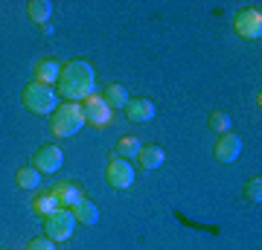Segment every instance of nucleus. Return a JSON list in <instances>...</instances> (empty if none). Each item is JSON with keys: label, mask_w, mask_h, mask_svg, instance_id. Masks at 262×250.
<instances>
[{"label": "nucleus", "mask_w": 262, "mask_h": 250, "mask_svg": "<svg viewBox=\"0 0 262 250\" xmlns=\"http://www.w3.org/2000/svg\"><path fill=\"white\" fill-rule=\"evenodd\" d=\"M96 87V70L91 61L84 58H70L67 64H61V73H58L56 82V93L64 96V102H79L82 105L88 96H94Z\"/></svg>", "instance_id": "1"}, {"label": "nucleus", "mask_w": 262, "mask_h": 250, "mask_svg": "<svg viewBox=\"0 0 262 250\" xmlns=\"http://www.w3.org/2000/svg\"><path fill=\"white\" fill-rule=\"evenodd\" d=\"M20 102L24 108L38 117H47L58 108V93L53 84H41V82H29L24 84V90H20Z\"/></svg>", "instance_id": "2"}, {"label": "nucleus", "mask_w": 262, "mask_h": 250, "mask_svg": "<svg viewBox=\"0 0 262 250\" xmlns=\"http://www.w3.org/2000/svg\"><path fill=\"white\" fill-rule=\"evenodd\" d=\"M50 125H53V134H56V137H73V134H79V131L88 125V122H84V113H82V105L79 102H61L56 111H53Z\"/></svg>", "instance_id": "3"}, {"label": "nucleus", "mask_w": 262, "mask_h": 250, "mask_svg": "<svg viewBox=\"0 0 262 250\" xmlns=\"http://www.w3.org/2000/svg\"><path fill=\"white\" fill-rule=\"evenodd\" d=\"M76 230V218L70 210H56L53 215H47L44 218V236H47L50 241H64L70 239Z\"/></svg>", "instance_id": "4"}, {"label": "nucleus", "mask_w": 262, "mask_h": 250, "mask_svg": "<svg viewBox=\"0 0 262 250\" xmlns=\"http://www.w3.org/2000/svg\"><path fill=\"white\" fill-rule=\"evenodd\" d=\"M105 180L111 189H128L134 184V166L131 160H122L111 151V160H108V169H105Z\"/></svg>", "instance_id": "5"}, {"label": "nucleus", "mask_w": 262, "mask_h": 250, "mask_svg": "<svg viewBox=\"0 0 262 250\" xmlns=\"http://www.w3.org/2000/svg\"><path fill=\"white\" fill-rule=\"evenodd\" d=\"M64 163V151L53 143H44V146L35 148V154H32V166L41 172V175H56L58 169Z\"/></svg>", "instance_id": "6"}, {"label": "nucleus", "mask_w": 262, "mask_h": 250, "mask_svg": "<svg viewBox=\"0 0 262 250\" xmlns=\"http://www.w3.org/2000/svg\"><path fill=\"white\" fill-rule=\"evenodd\" d=\"M233 29L245 41H259L262 38V12L259 6H251V9H242L233 18Z\"/></svg>", "instance_id": "7"}, {"label": "nucleus", "mask_w": 262, "mask_h": 250, "mask_svg": "<svg viewBox=\"0 0 262 250\" xmlns=\"http://www.w3.org/2000/svg\"><path fill=\"white\" fill-rule=\"evenodd\" d=\"M213 154L219 163H236L239 160V154H242V137L239 134H233V131H227V134H222L219 137V143H215Z\"/></svg>", "instance_id": "8"}, {"label": "nucleus", "mask_w": 262, "mask_h": 250, "mask_svg": "<svg viewBox=\"0 0 262 250\" xmlns=\"http://www.w3.org/2000/svg\"><path fill=\"white\" fill-rule=\"evenodd\" d=\"M82 113H84V122H91V125H96V128H102V125H108V120H111V108L102 102V96H88L82 102Z\"/></svg>", "instance_id": "9"}, {"label": "nucleus", "mask_w": 262, "mask_h": 250, "mask_svg": "<svg viewBox=\"0 0 262 250\" xmlns=\"http://www.w3.org/2000/svg\"><path fill=\"white\" fill-rule=\"evenodd\" d=\"M125 111V117H128V122H137V125H143V122H151L155 120V102L151 99H128V105L122 108Z\"/></svg>", "instance_id": "10"}, {"label": "nucleus", "mask_w": 262, "mask_h": 250, "mask_svg": "<svg viewBox=\"0 0 262 250\" xmlns=\"http://www.w3.org/2000/svg\"><path fill=\"white\" fill-rule=\"evenodd\" d=\"M50 192H53V198L58 201V207H61V210H73V207L84 198L82 189H79L76 184H70V180H61V184H56Z\"/></svg>", "instance_id": "11"}, {"label": "nucleus", "mask_w": 262, "mask_h": 250, "mask_svg": "<svg viewBox=\"0 0 262 250\" xmlns=\"http://www.w3.org/2000/svg\"><path fill=\"white\" fill-rule=\"evenodd\" d=\"M137 163H140V169H146V172H155V169H160L163 163H166V151L160 146H140V151H137Z\"/></svg>", "instance_id": "12"}, {"label": "nucleus", "mask_w": 262, "mask_h": 250, "mask_svg": "<svg viewBox=\"0 0 262 250\" xmlns=\"http://www.w3.org/2000/svg\"><path fill=\"white\" fill-rule=\"evenodd\" d=\"M128 87L125 84H120V82H111L108 87H105V96H102V102L111 108V111H122L125 105H128Z\"/></svg>", "instance_id": "13"}, {"label": "nucleus", "mask_w": 262, "mask_h": 250, "mask_svg": "<svg viewBox=\"0 0 262 250\" xmlns=\"http://www.w3.org/2000/svg\"><path fill=\"white\" fill-rule=\"evenodd\" d=\"M58 73H61V61H56V58H41L35 64V82L41 84L58 82Z\"/></svg>", "instance_id": "14"}, {"label": "nucleus", "mask_w": 262, "mask_h": 250, "mask_svg": "<svg viewBox=\"0 0 262 250\" xmlns=\"http://www.w3.org/2000/svg\"><path fill=\"white\" fill-rule=\"evenodd\" d=\"M27 15H29V20H32V24H38V27H47L50 18H53V3H50V0H29Z\"/></svg>", "instance_id": "15"}, {"label": "nucleus", "mask_w": 262, "mask_h": 250, "mask_svg": "<svg viewBox=\"0 0 262 250\" xmlns=\"http://www.w3.org/2000/svg\"><path fill=\"white\" fill-rule=\"evenodd\" d=\"M70 213H73L76 221L91 224V227H94V224L99 221V207H96L94 201H91V198H82V201H79V204H76L73 210H70Z\"/></svg>", "instance_id": "16"}, {"label": "nucleus", "mask_w": 262, "mask_h": 250, "mask_svg": "<svg viewBox=\"0 0 262 250\" xmlns=\"http://www.w3.org/2000/svg\"><path fill=\"white\" fill-rule=\"evenodd\" d=\"M41 177H44V175H41L35 166H20L18 172H15V184H18L20 189H27V192H29V189H38Z\"/></svg>", "instance_id": "17"}, {"label": "nucleus", "mask_w": 262, "mask_h": 250, "mask_svg": "<svg viewBox=\"0 0 262 250\" xmlns=\"http://www.w3.org/2000/svg\"><path fill=\"white\" fill-rule=\"evenodd\" d=\"M56 210H61V207H58V201L53 198V192L38 195L35 201H32V213H35V215H41V218H47V215H53Z\"/></svg>", "instance_id": "18"}, {"label": "nucleus", "mask_w": 262, "mask_h": 250, "mask_svg": "<svg viewBox=\"0 0 262 250\" xmlns=\"http://www.w3.org/2000/svg\"><path fill=\"white\" fill-rule=\"evenodd\" d=\"M137 151H140V140L137 137H122L120 143H117V148H114V154L122 157V160H134Z\"/></svg>", "instance_id": "19"}, {"label": "nucleus", "mask_w": 262, "mask_h": 250, "mask_svg": "<svg viewBox=\"0 0 262 250\" xmlns=\"http://www.w3.org/2000/svg\"><path fill=\"white\" fill-rule=\"evenodd\" d=\"M207 125H210V131H215V134H227V131H233V122H230L227 111H213L210 117H207Z\"/></svg>", "instance_id": "20"}, {"label": "nucleus", "mask_w": 262, "mask_h": 250, "mask_svg": "<svg viewBox=\"0 0 262 250\" xmlns=\"http://www.w3.org/2000/svg\"><path fill=\"white\" fill-rule=\"evenodd\" d=\"M245 198L251 201V204H262V177H248L245 180Z\"/></svg>", "instance_id": "21"}, {"label": "nucleus", "mask_w": 262, "mask_h": 250, "mask_svg": "<svg viewBox=\"0 0 262 250\" xmlns=\"http://www.w3.org/2000/svg\"><path fill=\"white\" fill-rule=\"evenodd\" d=\"M27 250H56V241H50L47 236H38L27 244Z\"/></svg>", "instance_id": "22"}]
</instances>
